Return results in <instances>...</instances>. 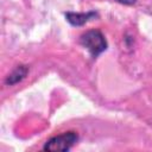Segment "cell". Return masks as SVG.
<instances>
[{
  "instance_id": "3",
  "label": "cell",
  "mask_w": 152,
  "mask_h": 152,
  "mask_svg": "<svg viewBox=\"0 0 152 152\" xmlns=\"http://www.w3.org/2000/svg\"><path fill=\"white\" fill-rule=\"evenodd\" d=\"M97 14L95 12H87V13H75V12H68L65 14L66 20L74 25V26H81L83 24H86L87 21H89L90 19L95 18Z\"/></svg>"
},
{
  "instance_id": "5",
  "label": "cell",
  "mask_w": 152,
  "mask_h": 152,
  "mask_svg": "<svg viewBox=\"0 0 152 152\" xmlns=\"http://www.w3.org/2000/svg\"><path fill=\"white\" fill-rule=\"evenodd\" d=\"M119 2H121V4H125V5H132V4H134L137 0H118Z\"/></svg>"
},
{
  "instance_id": "2",
  "label": "cell",
  "mask_w": 152,
  "mask_h": 152,
  "mask_svg": "<svg viewBox=\"0 0 152 152\" xmlns=\"http://www.w3.org/2000/svg\"><path fill=\"white\" fill-rule=\"evenodd\" d=\"M77 139H78V137L75 132H66V133H63L61 135H56V137L51 138L44 145V150L45 151H51V152L68 151L75 145Z\"/></svg>"
},
{
  "instance_id": "4",
  "label": "cell",
  "mask_w": 152,
  "mask_h": 152,
  "mask_svg": "<svg viewBox=\"0 0 152 152\" xmlns=\"http://www.w3.org/2000/svg\"><path fill=\"white\" fill-rule=\"evenodd\" d=\"M27 71H28V69H27L26 65H18V66L7 76V78H6V84L12 86V84H15V83L20 82V81L26 76Z\"/></svg>"
},
{
  "instance_id": "1",
  "label": "cell",
  "mask_w": 152,
  "mask_h": 152,
  "mask_svg": "<svg viewBox=\"0 0 152 152\" xmlns=\"http://www.w3.org/2000/svg\"><path fill=\"white\" fill-rule=\"evenodd\" d=\"M81 44L87 48L93 56H99L101 52H103L107 48V42L104 39V36L97 31V30H90L87 31L81 36Z\"/></svg>"
}]
</instances>
